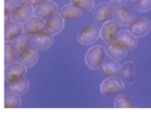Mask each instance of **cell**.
Wrapping results in <instances>:
<instances>
[{
  "label": "cell",
  "mask_w": 151,
  "mask_h": 115,
  "mask_svg": "<svg viewBox=\"0 0 151 115\" xmlns=\"http://www.w3.org/2000/svg\"><path fill=\"white\" fill-rule=\"evenodd\" d=\"M113 41L127 50L134 49L137 44V37L129 30L119 31L113 40Z\"/></svg>",
  "instance_id": "obj_6"
},
{
  "label": "cell",
  "mask_w": 151,
  "mask_h": 115,
  "mask_svg": "<svg viewBox=\"0 0 151 115\" xmlns=\"http://www.w3.org/2000/svg\"><path fill=\"white\" fill-rule=\"evenodd\" d=\"M4 107L5 108H16L21 105V99L19 95L8 92L5 94Z\"/></svg>",
  "instance_id": "obj_23"
},
{
  "label": "cell",
  "mask_w": 151,
  "mask_h": 115,
  "mask_svg": "<svg viewBox=\"0 0 151 115\" xmlns=\"http://www.w3.org/2000/svg\"><path fill=\"white\" fill-rule=\"evenodd\" d=\"M106 50L99 45L90 48L85 56V61L87 65L92 70H96L100 68Z\"/></svg>",
  "instance_id": "obj_1"
},
{
  "label": "cell",
  "mask_w": 151,
  "mask_h": 115,
  "mask_svg": "<svg viewBox=\"0 0 151 115\" xmlns=\"http://www.w3.org/2000/svg\"><path fill=\"white\" fill-rule=\"evenodd\" d=\"M135 8L140 12H147L151 9V0H137Z\"/></svg>",
  "instance_id": "obj_27"
},
{
  "label": "cell",
  "mask_w": 151,
  "mask_h": 115,
  "mask_svg": "<svg viewBox=\"0 0 151 115\" xmlns=\"http://www.w3.org/2000/svg\"><path fill=\"white\" fill-rule=\"evenodd\" d=\"M124 84L121 79L117 77L110 76L102 82L100 85V91L105 95L120 92L124 90Z\"/></svg>",
  "instance_id": "obj_2"
},
{
  "label": "cell",
  "mask_w": 151,
  "mask_h": 115,
  "mask_svg": "<svg viewBox=\"0 0 151 115\" xmlns=\"http://www.w3.org/2000/svg\"><path fill=\"white\" fill-rule=\"evenodd\" d=\"M130 31L136 37H143L146 36L151 29V21L146 17L134 21L128 27Z\"/></svg>",
  "instance_id": "obj_3"
},
{
  "label": "cell",
  "mask_w": 151,
  "mask_h": 115,
  "mask_svg": "<svg viewBox=\"0 0 151 115\" xmlns=\"http://www.w3.org/2000/svg\"><path fill=\"white\" fill-rule=\"evenodd\" d=\"M114 106L117 108H135L130 100L124 95H118L114 100Z\"/></svg>",
  "instance_id": "obj_25"
},
{
  "label": "cell",
  "mask_w": 151,
  "mask_h": 115,
  "mask_svg": "<svg viewBox=\"0 0 151 115\" xmlns=\"http://www.w3.org/2000/svg\"><path fill=\"white\" fill-rule=\"evenodd\" d=\"M121 68L122 66L117 60L111 59L103 62L100 66V71L103 75L118 77L120 76Z\"/></svg>",
  "instance_id": "obj_18"
},
{
  "label": "cell",
  "mask_w": 151,
  "mask_h": 115,
  "mask_svg": "<svg viewBox=\"0 0 151 115\" xmlns=\"http://www.w3.org/2000/svg\"><path fill=\"white\" fill-rule=\"evenodd\" d=\"M34 11L33 5L28 2L18 7L11 14L13 21L24 24L32 17Z\"/></svg>",
  "instance_id": "obj_8"
},
{
  "label": "cell",
  "mask_w": 151,
  "mask_h": 115,
  "mask_svg": "<svg viewBox=\"0 0 151 115\" xmlns=\"http://www.w3.org/2000/svg\"><path fill=\"white\" fill-rule=\"evenodd\" d=\"M100 35V30L98 26L91 24L83 30L79 31L77 35V39L83 44H90L95 42Z\"/></svg>",
  "instance_id": "obj_4"
},
{
  "label": "cell",
  "mask_w": 151,
  "mask_h": 115,
  "mask_svg": "<svg viewBox=\"0 0 151 115\" xmlns=\"http://www.w3.org/2000/svg\"><path fill=\"white\" fill-rule=\"evenodd\" d=\"M60 14L64 20H71L79 19L81 15V10L73 4L64 5L60 10Z\"/></svg>",
  "instance_id": "obj_22"
},
{
  "label": "cell",
  "mask_w": 151,
  "mask_h": 115,
  "mask_svg": "<svg viewBox=\"0 0 151 115\" xmlns=\"http://www.w3.org/2000/svg\"><path fill=\"white\" fill-rule=\"evenodd\" d=\"M25 67L20 62H14L7 66L5 68V78L6 82L24 77L27 72Z\"/></svg>",
  "instance_id": "obj_7"
},
{
  "label": "cell",
  "mask_w": 151,
  "mask_h": 115,
  "mask_svg": "<svg viewBox=\"0 0 151 115\" xmlns=\"http://www.w3.org/2000/svg\"><path fill=\"white\" fill-rule=\"evenodd\" d=\"M23 31V25H22L21 24L14 21L5 24L4 32L5 41H12L16 37L22 33Z\"/></svg>",
  "instance_id": "obj_20"
},
{
  "label": "cell",
  "mask_w": 151,
  "mask_h": 115,
  "mask_svg": "<svg viewBox=\"0 0 151 115\" xmlns=\"http://www.w3.org/2000/svg\"><path fill=\"white\" fill-rule=\"evenodd\" d=\"M46 23L43 19L37 16L31 17L24 23V31L30 34H34L45 31Z\"/></svg>",
  "instance_id": "obj_12"
},
{
  "label": "cell",
  "mask_w": 151,
  "mask_h": 115,
  "mask_svg": "<svg viewBox=\"0 0 151 115\" xmlns=\"http://www.w3.org/2000/svg\"><path fill=\"white\" fill-rule=\"evenodd\" d=\"M131 1H135V2H136L137 0H131Z\"/></svg>",
  "instance_id": "obj_33"
},
{
  "label": "cell",
  "mask_w": 151,
  "mask_h": 115,
  "mask_svg": "<svg viewBox=\"0 0 151 115\" xmlns=\"http://www.w3.org/2000/svg\"><path fill=\"white\" fill-rule=\"evenodd\" d=\"M120 26L114 20L106 21L100 30V35L101 39L107 43L113 41L119 32Z\"/></svg>",
  "instance_id": "obj_10"
},
{
  "label": "cell",
  "mask_w": 151,
  "mask_h": 115,
  "mask_svg": "<svg viewBox=\"0 0 151 115\" xmlns=\"http://www.w3.org/2000/svg\"><path fill=\"white\" fill-rule=\"evenodd\" d=\"M114 8L109 2L100 3L96 7L94 11L93 17L94 20L99 23H105L113 14Z\"/></svg>",
  "instance_id": "obj_9"
},
{
  "label": "cell",
  "mask_w": 151,
  "mask_h": 115,
  "mask_svg": "<svg viewBox=\"0 0 151 115\" xmlns=\"http://www.w3.org/2000/svg\"><path fill=\"white\" fill-rule=\"evenodd\" d=\"M29 87V81L24 77L7 82L6 89L8 92L17 94L19 96L25 94Z\"/></svg>",
  "instance_id": "obj_13"
},
{
  "label": "cell",
  "mask_w": 151,
  "mask_h": 115,
  "mask_svg": "<svg viewBox=\"0 0 151 115\" xmlns=\"http://www.w3.org/2000/svg\"><path fill=\"white\" fill-rule=\"evenodd\" d=\"M17 7L9 0H5V14H12Z\"/></svg>",
  "instance_id": "obj_28"
},
{
  "label": "cell",
  "mask_w": 151,
  "mask_h": 115,
  "mask_svg": "<svg viewBox=\"0 0 151 115\" xmlns=\"http://www.w3.org/2000/svg\"><path fill=\"white\" fill-rule=\"evenodd\" d=\"M64 20L60 14L55 12L49 17V19L46 23L45 31L53 36L58 34L64 28Z\"/></svg>",
  "instance_id": "obj_14"
},
{
  "label": "cell",
  "mask_w": 151,
  "mask_h": 115,
  "mask_svg": "<svg viewBox=\"0 0 151 115\" xmlns=\"http://www.w3.org/2000/svg\"><path fill=\"white\" fill-rule=\"evenodd\" d=\"M71 4L83 11L91 10L94 6V0H71Z\"/></svg>",
  "instance_id": "obj_26"
},
{
  "label": "cell",
  "mask_w": 151,
  "mask_h": 115,
  "mask_svg": "<svg viewBox=\"0 0 151 115\" xmlns=\"http://www.w3.org/2000/svg\"><path fill=\"white\" fill-rule=\"evenodd\" d=\"M9 1H11L17 7H19L26 3L27 2H28V0H9Z\"/></svg>",
  "instance_id": "obj_30"
},
{
  "label": "cell",
  "mask_w": 151,
  "mask_h": 115,
  "mask_svg": "<svg viewBox=\"0 0 151 115\" xmlns=\"http://www.w3.org/2000/svg\"><path fill=\"white\" fill-rule=\"evenodd\" d=\"M105 50L111 59L117 61L124 59L127 54V49L113 41L107 43Z\"/></svg>",
  "instance_id": "obj_17"
},
{
  "label": "cell",
  "mask_w": 151,
  "mask_h": 115,
  "mask_svg": "<svg viewBox=\"0 0 151 115\" xmlns=\"http://www.w3.org/2000/svg\"><path fill=\"white\" fill-rule=\"evenodd\" d=\"M114 20L120 25H129L134 21V15L128 10L123 8L122 7H117L114 9L113 13Z\"/></svg>",
  "instance_id": "obj_16"
},
{
  "label": "cell",
  "mask_w": 151,
  "mask_h": 115,
  "mask_svg": "<svg viewBox=\"0 0 151 115\" xmlns=\"http://www.w3.org/2000/svg\"><path fill=\"white\" fill-rule=\"evenodd\" d=\"M12 20H12L11 14H5V25L11 22Z\"/></svg>",
  "instance_id": "obj_32"
},
{
  "label": "cell",
  "mask_w": 151,
  "mask_h": 115,
  "mask_svg": "<svg viewBox=\"0 0 151 115\" xmlns=\"http://www.w3.org/2000/svg\"><path fill=\"white\" fill-rule=\"evenodd\" d=\"M54 41L53 35L42 31L31 35L30 44L38 50H45L50 47Z\"/></svg>",
  "instance_id": "obj_5"
},
{
  "label": "cell",
  "mask_w": 151,
  "mask_h": 115,
  "mask_svg": "<svg viewBox=\"0 0 151 115\" xmlns=\"http://www.w3.org/2000/svg\"><path fill=\"white\" fill-rule=\"evenodd\" d=\"M108 2L114 7H120L124 5L127 0H107Z\"/></svg>",
  "instance_id": "obj_29"
},
{
  "label": "cell",
  "mask_w": 151,
  "mask_h": 115,
  "mask_svg": "<svg viewBox=\"0 0 151 115\" xmlns=\"http://www.w3.org/2000/svg\"><path fill=\"white\" fill-rule=\"evenodd\" d=\"M39 57L38 49L30 46L24 51L19 54V62L22 63L25 67L29 68L34 66L37 62Z\"/></svg>",
  "instance_id": "obj_15"
},
{
  "label": "cell",
  "mask_w": 151,
  "mask_h": 115,
  "mask_svg": "<svg viewBox=\"0 0 151 115\" xmlns=\"http://www.w3.org/2000/svg\"><path fill=\"white\" fill-rule=\"evenodd\" d=\"M47 0H28V2L33 6H36Z\"/></svg>",
  "instance_id": "obj_31"
},
{
  "label": "cell",
  "mask_w": 151,
  "mask_h": 115,
  "mask_svg": "<svg viewBox=\"0 0 151 115\" xmlns=\"http://www.w3.org/2000/svg\"><path fill=\"white\" fill-rule=\"evenodd\" d=\"M57 6L56 4L52 1L47 0L36 5L34 9V14L35 16L44 20L50 17L57 12Z\"/></svg>",
  "instance_id": "obj_11"
},
{
  "label": "cell",
  "mask_w": 151,
  "mask_h": 115,
  "mask_svg": "<svg viewBox=\"0 0 151 115\" xmlns=\"http://www.w3.org/2000/svg\"><path fill=\"white\" fill-rule=\"evenodd\" d=\"M120 78L126 84H132L135 81L136 69L135 65L132 61L124 63L121 68Z\"/></svg>",
  "instance_id": "obj_19"
},
{
  "label": "cell",
  "mask_w": 151,
  "mask_h": 115,
  "mask_svg": "<svg viewBox=\"0 0 151 115\" xmlns=\"http://www.w3.org/2000/svg\"><path fill=\"white\" fill-rule=\"evenodd\" d=\"M15 50L12 43L5 41V65L7 66L15 61Z\"/></svg>",
  "instance_id": "obj_24"
},
{
  "label": "cell",
  "mask_w": 151,
  "mask_h": 115,
  "mask_svg": "<svg viewBox=\"0 0 151 115\" xmlns=\"http://www.w3.org/2000/svg\"><path fill=\"white\" fill-rule=\"evenodd\" d=\"M30 39L31 35L25 32H22L16 37L12 41V44L15 53L20 54L24 51L28 47L29 43H30Z\"/></svg>",
  "instance_id": "obj_21"
}]
</instances>
